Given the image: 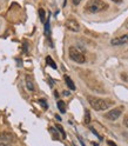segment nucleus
<instances>
[{"mask_svg": "<svg viewBox=\"0 0 128 146\" xmlns=\"http://www.w3.org/2000/svg\"><path fill=\"white\" fill-rule=\"evenodd\" d=\"M88 102L92 106V108H94L95 111H105L109 107L111 103L106 102V100L101 99V98H94V97H89L88 98Z\"/></svg>", "mask_w": 128, "mask_h": 146, "instance_id": "2", "label": "nucleus"}, {"mask_svg": "<svg viewBox=\"0 0 128 146\" xmlns=\"http://www.w3.org/2000/svg\"><path fill=\"white\" fill-rule=\"evenodd\" d=\"M45 31H46V34H48V32H49V15H48V19L46 20V24H45Z\"/></svg>", "mask_w": 128, "mask_h": 146, "instance_id": "15", "label": "nucleus"}, {"mask_svg": "<svg viewBox=\"0 0 128 146\" xmlns=\"http://www.w3.org/2000/svg\"><path fill=\"white\" fill-rule=\"evenodd\" d=\"M72 3H73V5H75V6H78L80 3H81V0H72Z\"/></svg>", "mask_w": 128, "mask_h": 146, "instance_id": "17", "label": "nucleus"}, {"mask_svg": "<svg viewBox=\"0 0 128 146\" xmlns=\"http://www.w3.org/2000/svg\"><path fill=\"white\" fill-rule=\"evenodd\" d=\"M55 118H57L58 120H60V121H61V118H60V115H58V114H57V115H55Z\"/></svg>", "mask_w": 128, "mask_h": 146, "instance_id": "23", "label": "nucleus"}, {"mask_svg": "<svg viewBox=\"0 0 128 146\" xmlns=\"http://www.w3.org/2000/svg\"><path fill=\"white\" fill-rule=\"evenodd\" d=\"M39 17H40V20L44 23L45 21V10L44 8H39Z\"/></svg>", "mask_w": 128, "mask_h": 146, "instance_id": "13", "label": "nucleus"}, {"mask_svg": "<svg viewBox=\"0 0 128 146\" xmlns=\"http://www.w3.org/2000/svg\"><path fill=\"white\" fill-rule=\"evenodd\" d=\"M128 42V35L125 34V35H121V36H117V38H114L111 40V44L113 46H119V45H123V44H127Z\"/></svg>", "mask_w": 128, "mask_h": 146, "instance_id": "5", "label": "nucleus"}, {"mask_svg": "<svg viewBox=\"0 0 128 146\" xmlns=\"http://www.w3.org/2000/svg\"><path fill=\"white\" fill-rule=\"evenodd\" d=\"M0 140L3 143H6V141H11L12 140V134L8 133V132H3L0 134Z\"/></svg>", "mask_w": 128, "mask_h": 146, "instance_id": "7", "label": "nucleus"}, {"mask_svg": "<svg viewBox=\"0 0 128 146\" xmlns=\"http://www.w3.org/2000/svg\"><path fill=\"white\" fill-rule=\"evenodd\" d=\"M63 79H65V83H66V85H67V87H68L69 90H72V91H74V90H75V85H74V83H73V80H72L68 76H65V77H63Z\"/></svg>", "mask_w": 128, "mask_h": 146, "instance_id": "8", "label": "nucleus"}, {"mask_svg": "<svg viewBox=\"0 0 128 146\" xmlns=\"http://www.w3.org/2000/svg\"><path fill=\"white\" fill-rule=\"evenodd\" d=\"M112 1H114V3H116V4H121L122 0H112Z\"/></svg>", "mask_w": 128, "mask_h": 146, "instance_id": "22", "label": "nucleus"}, {"mask_svg": "<svg viewBox=\"0 0 128 146\" xmlns=\"http://www.w3.org/2000/svg\"><path fill=\"white\" fill-rule=\"evenodd\" d=\"M123 125H125L126 127H128V117H126L125 119H123Z\"/></svg>", "mask_w": 128, "mask_h": 146, "instance_id": "18", "label": "nucleus"}, {"mask_svg": "<svg viewBox=\"0 0 128 146\" xmlns=\"http://www.w3.org/2000/svg\"><path fill=\"white\" fill-rule=\"evenodd\" d=\"M58 108H59V111L61 113L66 112V105H65V103H63L62 100H59V102H58Z\"/></svg>", "mask_w": 128, "mask_h": 146, "instance_id": "9", "label": "nucleus"}, {"mask_svg": "<svg viewBox=\"0 0 128 146\" xmlns=\"http://www.w3.org/2000/svg\"><path fill=\"white\" fill-rule=\"evenodd\" d=\"M127 29H128V23H127Z\"/></svg>", "mask_w": 128, "mask_h": 146, "instance_id": "25", "label": "nucleus"}, {"mask_svg": "<svg viewBox=\"0 0 128 146\" xmlns=\"http://www.w3.org/2000/svg\"><path fill=\"white\" fill-rule=\"evenodd\" d=\"M39 103L44 106V108H47V104H46V102H45L44 99H40V100H39Z\"/></svg>", "mask_w": 128, "mask_h": 146, "instance_id": "16", "label": "nucleus"}, {"mask_svg": "<svg viewBox=\"0 0 128 146\" xmlns=\"http://www.w3.org/2000/svg\"><path fill=\"white\" fill-rule=\"evenodd\" d=\"M66 27L69 30V31H73V32H78L80 30V25L77 20L74 19H69L66 21Z\"/></svg>", "mask_w": 128, "mask_h": 146, "instance_id": "6", "label": "nucleus"}, {"mask_svg": "<svg viewBox=\"0 0 128 146\" xmlns=\"http://www.w3.org/2000/svg\"><path fill=\"white\" fill-rule=\"evenodd\" d=\"M0 146H10L7 143H3V141H0Z\"/></svg>", "mask_w": 128, "mask_h": 146, "instance_id": "21", "label": "nucleus"}, {"mask_svg": "<svg viewBox=\"0 0 128 146\" xmlns=\"http://www.w3.org/2000/svg\"><path fill=\"white\" fill-rule=\"evenodd\" d=\"M46 61H47V64L52 67V68H57V65H55V62L53 61V59L51 58V57H46Z\"/></svg>", "mask_w": 128, "mask_h": 146, "instance_id": "11", "label": "nucleus"}, {"mask_svg": "<svg viewBox=\"0 0 128 146\" xmlns=\"http://www.w3.org/2000/svg\"><path fill=\"white\" fill-rule=\"evenodd\" d=\"M85 123L86 124H89L90 123V113H89V111H86L85 112Z\"/></svg>", "mask_w": 128, "mask_h": 146, "instance_id": "14", "label": "nucleus"}, {"mask_svg": "<svg viewBox=\"0 0 128 146\" xmlns=\"http://www.w3.org/2000/svg\"><path fill=\"white\" fill-rule=\"evenodd\" d=\"M123 112V107L122 106H119L116 108H113L111 111H108L106 114H105V118L107 120H111V121H114V120H117L119 118L121 117Z\"/></svg>", "mask_w": 128, "mask_h": 146, "instance_id": "4", "label": "nucleus"}, {"mask_svg": "<svg viewBox=\"0 0 128 146\" xmlns=\"http://www.w3.org/2000/svg\"><path fill=\"white\" fill-rule=\"evenodd\" d=\"M107 8H108V4H106L102 0H88L85 6V11L89 13H99L107 10Z\"/></svg>", "mask_w": 128, "mask_h": 146, "instance_id": "1", "label": "nucleus"}, {"mask_svg": "<svg viewBox=\"0 0 128 146\" xmlns=\"http://www.w3.org/2000/svg\"><path fill=\"white\" fill-rule=\"evenodd\" d=\"M57 127V130L61 133V135H62V138H66V133H65V131H63V129H62V126L61 125H57L55 126Z\"/></svg>", "mask_w": 128, "mask_h": 146, "instance_id": "12", "label": "nucleus"}, {"mask_svg": "<svg viewBox=\"0 0 128 146\" xmlns=\"http://www.w3.org/2000/svg\"><path fill=\"white\" fill-rule=\"evenodd\" d=\"M68 54H69V58L73 60V61H75L77 64H84L86 61V58L84 56V53H82L81 51H79L77 47L74 46H72L69 47L68 50Z\"/></svg>", "mask_w": 128, "mask_h": 146, "instance_id": "3", "label": "nucleus"}, {"mask_svg": "<svg viewBox=\"0 0 128 146\" xmlns=\"http://www.w3.org/2000/svg\"><path fill=\"white\" fill-rule=\"evenodd\" d=\"M107 144H108V145H111V146H116V145H115L113 141H111V140H108V141H107Z\"/></svg>", "mask_w": 128, "mask_h": 146, "instance_id": "20", "label": "nucleus"}, {"mask_svg": "<svg viewBox=\"0 0 128 146\" xmlns=\"http://www.w3.org/2000/svg\"><path fill=\"white\" fill-rule=\"evenodd\" d=\"M26 86H27V88H28L30 91H34V85H33L32 80H31L28 77L26 78Z\"/></svg>", "mask_w": 128, "mask_h": 146, "instance_id": "10", "label": "nucleus"}, {"mask_svg": "<svg viewBox=\"0 0 128 146\" xmlns=\"http://www.w3.org/2000/svg\"><path fill=\"white\" fill-rule=\"evenodd\" d=\"M63 94H65V96H69V92H67V91H65V92H63Z\"/></svg>", "mask_w": 128, "mask_h": 146, "instance_id": "24", "label": "nucleus"}, {"mask_svg": "<svg viewBox=\"0 0 128 146\" xmlns=\"http://www.w3.org/2000/svg\"><path fill=\"white\" fill-rule=\"evenodd\" d=\"M89 130H90V131H92V132H93V133H94L95 135H98V137H99V134H98V132H96V131H95V130L93 129V127H89ZM99 138H100V137H99ZM100 139H101V138H100Z\"/></svg>", "mask_w": 128, "mask_h": 146, "instance_id": "19", "label": "nucleus"}]
</instances>
